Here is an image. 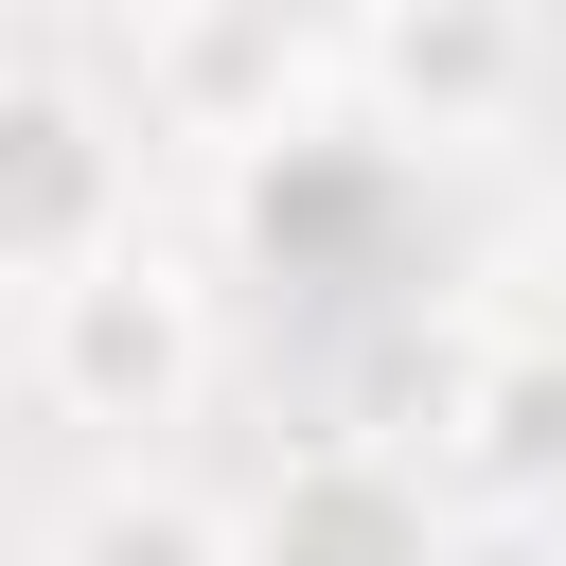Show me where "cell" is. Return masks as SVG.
<instances>
[{
  "instance_id": "6da1fadb",
  "label": "cell",
  "mask_w": 566,
  "mask_h": 566,
  "mask_svg": "<svg viewBox=\"0 0 566 566\" xmlns=\"http://www.w3.org/2000/svg\"><path fill=\"white\" fill-rule=\"evenodd\" d=\"M18 336H35V407L88 424V442H159V424H195V389H212V301H195L159 248L18 301Z\"/></svg>"
},
{
  "instance_id": "7a4b0ae2",
  "label": "cell",
  "mask_w": 566,
  "mask_h": 566,
  "mask_svg": "<svg viewBox=\"0 0 566 566\" xmlns=\"http://www.w3.org/2000/svg\"><path fill=\"white\" fill-rule=\"evenodd\" d=\"M318 35L301 0H124V106L159 142H212V159H265L318 124Z\"/></svg>"
},
{
  "instance_id": "3957f363",
  "label": "cell",
  "mask_w": 566,
  "mask_h": 566,
  "mask_svg": "<svg viewBox=\"0 0 566 566\" xmlns=\"http://www.w3.org/2000/svg\"><path fill=\"white\" fill-rule=\"evenodd\" d=\"M124 248H142V106L106 124L71 88V53H35L18 124H0V265H18V301H53L88 265H124Z\"/></svg>"
},
{
  "instance_id": "277c9868",
  "label": "cell",
  "mask_w": 566,
  "mask_h": 566,
  "mask_svg": "<svg viewBox=\"0 0 566 566\" xmlns=\"http://www.w3.org/2000/svg\"><path fill=\"white\" fill-rule=\"evenodd\" d=\"M230 531H248V566H460L442 548V460L424 442H371V424L283 442L230 495Z\"/></svg>"
},
{
  "instance_id": "5b68a950",
  "label": "cell",
  "mask_w": 566,
  "mask_h": 566,
  "mask_svg": "<svg viewBox=\"0 0 566 566\" xmlns=\"http://www.w3.org/2000/svg\"><path fill=\"white\" fill-rule=\"evenodd\" d=\"M354 106L389 142H495L531 106V0H371L354 18Z\"/></svg>"
},
{
  "instance_id": "8992f818",
  "label": "cell",
  "mask_w": 566,
  "mask_h": 566,
  "mask_svg": "<svg viewBox=\"0 0 566 566\" xmlns=\"http://www.w3.org/2000/svg\"><path fill=\"white\" fill-rule=\"evenodd\" d=\"M407 442H424L442 495H478V513H566V336H548V318L460 336V371H442V407H424Z\"/></svg>"
},
{
  "instance_id": "52a82bcc",
  "label": "cell",
  "mask_w": 566,
  "mask_h": 566,
  "mask_svg": "<svg viewBox=\"0 0 566 566\" xmlns=\"http://www.w3.org/2000/svg\"><path fill=\"white\" fill-rule=\"evenodd\" d=\"M35 566H248V531H230L212 495H177V478H88V495L35 531Z\"/></svg>"
}]
</instances>
